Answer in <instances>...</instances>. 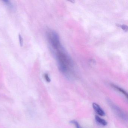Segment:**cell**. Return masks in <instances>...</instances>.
I'll return each mask as SVG.
<instances>
[{"instance_id":"3","label":"cell","mask_w":128,"mask_h":128,"mask_svg":"<svg viewBox=\"0 0 128 128\" xmlns=\"http://www.w3.org/2000/svg\"><path fill=\"white\" fill-rule=\"evenodd\" d=\"M108 102L114 114L118 117L120 119L123 120H127V116L123 111L120 109L117 106L113 103L110 100H108Z\"/></svg>"},{"instance_id":"2","label":"cell","mask_w":128,"mask_h":128,"mask_svg":"<svg viewBox=\"0 0 128 128\" xmlns=\"http://www.w3.org/2000/svg\"><path fill=\"white\" fill-rule=\"evenodd\" d=\"M48 37L49 43L52 48L57 50L61 48L59 36L56 32L48 31Z\"/></svg>"},{"instance_id":"7","label":"cell","mask_w":128,"mask_h":128,"mask_svg":"<svg viewBox=\"0 0 128 128\" xmlns=\"http://www.w3.org/2000/svg\"><path fill=\"white\" fill-rule=\"evenodd\" d=\"M3 2L4 3L6 6L8 7L10 9V10H14V6L11 1L6 0H4V1H3Z\"/></svg>"},{"instance_id":"8","label":"cell","mask_w":128,"mask_h":128,"mask_svg":"<svg viewBox=\"0 0 128 128\" xmlns=\"http://www.w3.org/2000/svg\"><path fill=\"white\" fill-rule=\"evenodd\" d=\"M70 123L72 124H73L75 126L76 128H83L79 124V123L75 120H73L70 121Z\"/></svg>"},{"instance_id":"1","label":"cell","mask_w":128,"mask_h":128,"mask_svg":"<svg viewBox=\"0 0 128 128\" xmlns=\"http://www.w3.org/2000/svg\"><path fill=\"white\" fill-rule=\"evenodd\" d=\"M60 48L56 50V56L60 70L66 74L69 72L70 68L72 67V62L67 54Z\"/></svg>"},{"instance_id":"11","label":"cell","mask_w":128,"mask_h":128,"mask_svg":"<svg viewBox=\"0 0 128 128\" xmlns=\"http://www.w3.org/2000/svg\"><path fill=\"white\" fill-rule=\"evenodd\" d=\"M120 27L122 29L124 30H127V26L125 25H121L120 26Z\"/></svg>"},{"instance_id":"9","label":"cell","mask_w":128,"mask_h":128,"mask_svg":"<svg viewBox=\"0 0 128 128\" xmlns=\"http://www.w3.org/2000/svg\"><path fill=\"white\" fill-rule=\"evenodd\" d=\"M18 38H19L20 45L21 46H23V45H24V39H23V37L20 35H19L18 36Z\"/></svg>"},{"instance_id":"10","label":"cell","mask_w":128,"mask_h":128,"mask_svg":"<svg viewBox=\"0 0 128 128\" xmlns=\"http://www.w3.org/2000/svg\"><path fill=\"white\" fill-rule=\"evenodd\" d=\"M44 78L46 80V81L47 82H48V83L50 82V78H49V76H48V74L45 73L44 74Z\"/></svg>"},{"instance_id":"5","label":"cell","mask_w":128,"mask_h":128,"mask_svg":"<svg viewBox=\"0 0 128 128\" xmlns=\"http://www.w3.org/2000/svg\"><path fill=\"white\" fill-rule=\"evenodd\" d=\"M111 86L115 90H116L118 92H120L123 95H124L126 98H128V94L126 90H124L122 88H121L120 87L118 86L115 85V84H112Z\"/></svg>"},{"instance_id":"4","label":"cell","mask_w":128,"mask_h":128,"mask_svg":"<svg viewBox=\"0 0 128 128\" xmlns=\"http://www.w3.org/2000/svg\"><path fill=\"white\" fill-rule=\"evenodd\" d=\"M92 107L96 114L100 116H104L105 115V112L102 108L100 107L99 105L96 102H93Z\"/></svg>"},{"instance_id":"6","label":"cell","mask_w":128,"mask_h":128,"mask_svg":"<svg viewBox=\"0 0 128 128\" xmlns=\"http://www.w3.org/2000/svg\"><path fill=\"white\" fill-rule=\"evenodd\" d=\"M95 119H96V122H97L99 124H100L102 125V126H106L108 124V122L105 120L101 118V117L99 116H97V115L95 116Z\"/></svg>"}]
</instances>
